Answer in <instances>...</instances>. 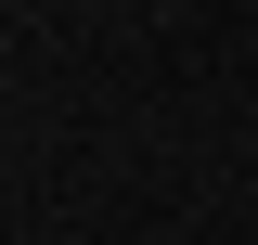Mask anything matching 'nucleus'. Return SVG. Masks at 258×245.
<instances>
[]
</instances>
